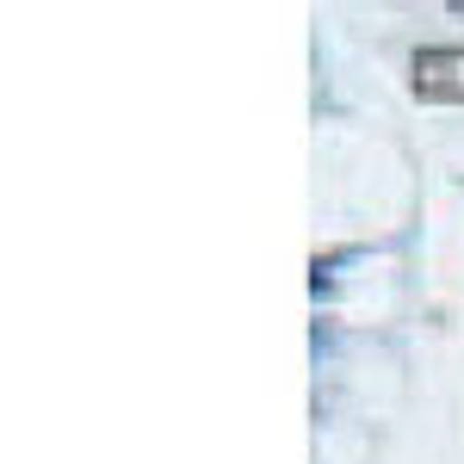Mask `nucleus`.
<instances>
[{"instance_id": "1", "label": "nucleus", "mask_w": 464, "mask_h": 464, "mask_svg": "<svg viewBox=\"0 0 464 464\" xmlns=\"http://www.w3.org/2000/svg\"><path fill=\"white\" fill-rule=\"evenodd\" d=\"M415 93L421 100H464V50H421L415 56Z\"/></svg>"}]
</instances>
